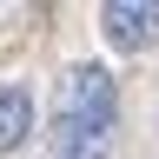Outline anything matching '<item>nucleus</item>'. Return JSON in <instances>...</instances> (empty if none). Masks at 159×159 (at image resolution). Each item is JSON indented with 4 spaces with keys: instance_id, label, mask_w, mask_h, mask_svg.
<instances>
[{
    "instance_id": "nucleus-1",
    "label": "nucleus",
    "mask_w": 159,
    "mask_h": 159,
    "mask_svg": "<svg viewBox=\"0 0 159 159\" xmlns=\"http://www.w3.org/2000/svg\"><path fill=\"white\" fill-rule=\"evenodd\" d=\"M113 73L93 66V60H73L53 86V126L80 133V139H113Z\"/></svg>"
},
{
    "instance_id": "nucleus-2",
    "label": "nucleus",
    "mask_w": 159,
    "mask_h": 159,
    "mask_svg": "<svg viewBox=\"0 0 159 159\" xmlns=\"http://www.w3.org/2000/svg\"><path fill=\"white\" fill-rule=\"evenodd\" d=\"M99 27H106V40L119 53H139V47H152V33H159V7L152 0H106V7H99Z\"/></svg>"
},
{
    "instance_id": "nucleus-3",
    "label": "nucleus",
    "mask_w": 159,
    "mask_h": 159,
    "mask_svg": "<svg viewBox=\"0 0 159 159\" xmlns=\"http://www.w3.org/2000/svg\"><path fill=\"white\" fill-rule=\"evenodd\" d=\"M33 133V93L27 86H0V152H13Z\"/></svg>"
},
{
    "instance_id": "nucleus-4",
    "label": "nucleus",
    "mask_w": 159,
    "mask_h": 159,
    "mask_svg": "<svg viewBox=\"0 0 159 159\" xmlns=\"http://www.w3.org/2000/svg\"><path fill=\"white\" fill-rule=\"evenodd\" d=\"M47 159H106V139H80V133H47Z\"/></svg>"
}]
</instances>
